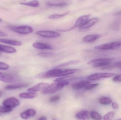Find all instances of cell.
<instances>
[{"mask_svg":"<svg viewBox=\"0 0 121 120\" xmlns=\"http://www.w3.org/2000/svg\"><path fill=\"white\" fill-rule=\"evenodd\" d=\"M99 85V84H89L86 86L85 87V89L86 91L90 90V89H94L95 87H96Z\"/></svg>","mask_w":121,"mask_h":120,"instance_id":"d6a6232c","label":"cell"},{"mask_svg":"<svg viewBox=\"0 0 121 120\" xmlns=\"http://www.w3.org/2000/svg\"><path fill=\"white\" fill-rule=\"evenodd\" d=\"M101 37V36L98 34H91L87 35L83 38L84 41L86 42H93L98 39Z\"/></svg>","mask_w":121,"mask_h":120,"instance_id":"e0dca14e","label":"cell"},{"mask_svg":"<svg viewBox=\"0 0 121 120\" xmlns=\"http://www.w3.org/2000/svg\"><path fill=\"white\" fill-rule=\"evenodd\" d=\"M0 81L6 83H13L16 81V77L12 75L0 72Z\"/></svg>","mask_w":121,"mask_h":120,"instance_id":"ba28073f","label":"cell"},{"mask_svg":"<svg viewBox=\"0 0 121 120\" xmlns=\"http://www.w3.org/2000/svg\"><path fill=\"white\" fill-rule=\"evenodd\" d=\"M49 85L47 83H40L37 84L33 87L29 88L27 90L29 92H35L39 91H43L46 87Z\"/></svg>","mask_w":121,"mask_h":120,"instance_id":"9c48e42d","label":"cell"},{"mask_svg":"<svg viewBox=\"0 0 121 120\" xmlns=\"http://www.w3.org/2000/svg\"><path fill=\"white\" fill-rule=\"evenodd\" d=\"M33 47L39 49H53V48L48 44L41 42H35L33 44Z\"/></svg>","mask_w":121,"mask_h":120,"instance_id":"2e32d148","label":"cell"},{"mask_svg":"<svg viewBox=\"0 0 121 120\" xmlns=\"http://www.w3.org/2000/svg\"><path fill=\"white\" fill-rule=\"evenodd\" d=\"M69 12H66L63 14H53V15H51L49 16V18L52 19H59L60 18L64 17L65 15H67V14L69 13Z\"/></svg>","mask_w":121,"mask_h":120,"instance_id":"4316f807","label":"cell"},{"mask_svg":"<svg viewBox=\"0 0 121 120\" xmlns=\"http://www.w3.org/2000/svg\"><path fill=\"white\" fill-rule=\"evenodd\" d=\"M0 42L13 46H20L22 44V43L20 42L7 39H0Z\"/></svg>","mask_w":121,"mask_h":120,"instance_id":"44dd1931","label":"cell"},{"mask_svg":"<svg viewBox=\"0 0 121 120\" xmlns=\"http://www.w3.org/2000/svg\"><path fill=\"white\" fill-rule=\"evenodd\" d=\"M0 32H1V31H0Z\"/></svg>","mask_w":121,"mask_h":120,"instance_id":"7dc6e473","label":"cell"},{"mask_svg":"<svg viewBox=\"0 0 121 120\" xmlns=\"http://www.w3.org/2000/svg\"><path fill=\"white\" fill-rule=\"evenodd\" d=\"M112 73H97L91 75L88 77V79L90 80H96L103 78H109L115 75Z\"/></svg>","mask_w":121,"mask_h":120,"instance_id":"5b68a950","label":"cell"},{"mask_svg":"<svg viewBox=\"0 0 121 120\" xmlns=\"http://www.w3.org/2000/svg\"><path fill=\"white\" fill-rule=\"evenodd\" d=\"M9 66L8 64L0 62V70H6L9 68Z\"/></svg>","mask_w":121,"mask_h":120,"instance_id":"1f68e13d","label":"cell"},{"mask_svg":"<svg viewBox=\"0 0 121 120\" xmlns=\"http://www.w3.org/2000/svg\"><path fill=\"white\" fill-rule=\"evenodd\" d=\"M2 19H0V22H2Z\"/></svg>","mask_w":121,"mask_h":120,"instance_id":"7bdbcfd3","label":"cell"},{"mask_svg":"<svg viewBox=\"0 0 121 120\" xmlns=\"http://www.w3.org/2000/svg\"><path fill=\"white\" fill-rule=\"evenodd\" d=\"M60 90L59 82H56L49 84L42 93L44 94H50Z\"/></svg>","mask_w":121,"mask_h":120,"instance_id":"3957f363","label":"cell"},{"mask_svg":"<svg viewBox=\"0 0 121 120\" xmlns=\"http://www.w3.org/2000/svg\"><path fill=\"white\" fill-rule=\"evenodd\" d=\"M38 120H47V118L45 116H43L39 118Z\"/></svg>","mask_w":121,"mask_h":120,"instance_id":"60d3db41","label":"cell"},{"mask_svg":"<svg viewBox=\"0 0 121 120\" xmlns=\"http://www.w3.org/2000/svg\"></svg>","mask_w":121,"mask_h":120,"instance_id":"c3c4849f","label":"cell"},{"mask_svg":"<svg viewBox=\"0 0 121 120\" xmlns=\"http://www.w3.org/2000/svg\"><path fill=\"white\" fill-rule=\"evenodd\" d=\"M60 97L59 96H55L52 97V98H50V101L52 102V103H53V102L57 101L60 99Z\"/></svg>","mask_w":121,"mask_h":120,"instance_id":"e575fe53","label":"cell"},{"mask_svg":"<svg viewBox=\"0 0 121 120\" xmlns=\"http://www.w3.org/2000/svg\"><path fill=\"white\" fill-rule=\"evenodd\" d=\"M13 109L9 107L4 106H0V113H8L10 112Z\"/></svg>","mask_w":121,"mask_h":120,"instance_id":"f1b7e54d","label":"cell"},{"mask_svg":"<svg viewBox=\"0 0 121 120\" xmlns=\"http://www.w3.org/2000/svg\"><path fill=\"white\" fill-rule=\"evenodd\" d=\"M1 95H2V94H1V93L0 92V98L1 97Z\"/></svg>","mask_w":121,"mask_h":120,"instance_id":"b9f144b4","label":"cell"},{"mask_svg":"<svg viewBox=\"0 0 121 120\" xmlns=\"http://www.w3.org/2000/svg\"><path fill=\"white\" fill-rule=\"evenodd\" d=\"M3 104V106L13 109V108L18 106L20 105V102L15 97H11L4 101Z\"/></svg>","mask_w":121,"mask_h":120,"instance_id":"52a82bcc","label":"cell"},{"mask_svg":"<svg viewBox=\"0 0 121 120\" xmlns=\"http://www.w3.org/2000/svg\"><path fill=\"white\" fill-rule=\"evenodd\" d=\"M99 19L97 18H94L88 20L83 25L79 27L80 29H86L89 28L95 24L99 21Z\"/></svg>","mask_w":121,"mask_h":120,"instance_id":"4fadbf2b","label":"cell"},{"mask_svg":"<svg viewBox=\"0 0 121 120\" xmlns=\"http://www.w3.org/2000/svg\"><path fill=\"white\" fill-rule=\"evenodd\" d=\"M79 62V61L77 60H73L71 61H69V62H67L65 63H62L59 65L58 67H64L65 66H68L70 65H74V64H77Z\"/></svg>","mask_w":121,"mask_h":120,"instance_id":"f546056e","label":"cell"},{"mask_svg":"<svg viewBox=\"0 0 121 120\" xmlns=\"http://www.w3.org/2000/svg\"><path fill=\"white\" fill-rule=\"evenodd\" d=\"M36 114V111L32 108L28 109L20 114V116L22 119L27 120L30 118L34 117Z\"/></svg>","mask_w":121,"mask_h":120,"instance_id":"30bf717a","label":"cell"},{"mask_svg":"<svg viewBox=\"0 0 121 120\" xmlns=\"http://www.w3.org/2000/svg\"><path fill=\"white\" fill-rule=\"evenodd\" d=\"M7 36V34L2 32H0V36Z\"/></svg>","mask_w":121,"mask_h":120,"instance_id":"ab89813d","label":"cell"},{"mask_svg":"<svg viewBox=\"0 0 121 120\" xmlns=\"http://www.w3.org/2000/svg\"><path fill=\"white\" fill-rule=\"evenodd\" d=\"M116 68V66H115V65H114L111 66H106V67H104L101 69L102 70H110Z\"/></svg>","mask_w":121,"mask_h":120,"instance_id":"8d00e7d4","label":"cell"},{"mask_svg":"<svg viewBox=\"0 0 121 120\" xmlns=\"http://www.w3.org/2000/svg\"><path fill=\"white\" fill-rule=\"evenodd\" d=\"M90 15H82L76 21L74 26L72 28H75L77 27H80L85 23L86 21L88 20L90 17Z\"/></svg>","mask_w":121,"mask_h":120,"instance_id":"5bb4252c","label":"cell"},{"mask_svg":"<svg viewBox=\"0 0 121 120\" xmlns=\"http://www.w3.org/2000/svg\"><path fill=\"white\" fill-rule=\"evenodd\" d=\"M115 113L114 112H110L104 116V120H112L114 117Z\"/></svg>","mask_w":121,"mask_h":120,"instance_id":"83f0119b","label":"cell"},{"mask_svg":"<svg viewBox=\"0 0 121 120\" xmlns=\"http://www.w3.org/2000/svg\"><path fill=\"white\" fill-rule=\"evenodd\" d=\"M121 46V41L115 42L108 43L104 44L99 46H97L95 48L97 50H108L114 49Z\"/></svg>","mask_w":121,"mask_h":120,"instance_id":"7a4b0ae2","label":"cell"},{"mask_svg":"<svg viewBox=\"0 0 121 120\" xmlns=\"http://www.w3.org/2000/svg\"><path fill=\"white\" fill-rule=\"evenodd\" d=\"M30 85L28 83H19L12 85H8L5 87V89L8 90H13L27 87Z\"/></svg>","mask_w":121,"mask_h":120,"instance_id":"7c38bea8","label":"cell"},{"mask_svg":"<svg viewBox=\"0 0 121 120\" xmlns=\"http://www.w3.org/2000/svg\"><path fill=\"white\" fill-rule=\"evenodd\" d=\"M38 55L39 56L42 57H51L53 55V54L52 53H45V52H43V53H39L38 54Z\"/></svg>","mask_w":121,"mask_h":120,"instance_id":"836d02e7","label":"cell"},{"mask_svg":"<svg viewBox=\"0 0 121 120\" xmlns=\"http://www.w3.org/2000/svg\"><path fill=\"white\" fill-rule=\"evenodd\" d=\"M99 102L102 105H107L111 103L112 101L111 99L108 97H104L100 99Z\"/></svg>","mask_w":121,"mask_h":120,"instance_id":"cb8c5ba5","label":"cell"},{"mask_svg":"<svg viewBox=\"0 0 121 120\" xmlns=\"http://www.w3.org/2000/svg\"><path fill=\"white\" fill-rule=\"evenodd\" d=\"M90 82L88 81H83L80 82L74 83L72 85V87L74 89H79L86 86L89 84Z\"/></svg>","mask_w":121,"mask_h":120,"instance_id":"ac0fdd59","label":"cell"},{"mask_svg":"<svg viewBox=\"0 0 121 120\" xmlns=\"http://www.w3.org/2000/svg\"><path fill=\"white\" fill-rule=\"evenodd\" d=\"M38 94L35 92H29L28 93H22L19 94L21 98L33 99L37 96Z\"/></svg>","mask_w":121,"mask_h":120,"instance_id":"d6986e66","label":"cell"},{"mask_svg":"<svg viewBox=\"0 0 121 120\" xmlns=\"http://www.w3.org/2000/svg\"><path fill=\"white\" fill-rule=\"evenodd\" d=\"M20 4L32 7H37L39 6V1L37 0L32 1L30 2H26V3H21Z\"/></svg>","mask_w":121,"mask_h":120,"instance_id":"603a6c76","label":"cell"},{"mask_svg":"<svg viewBox=\"0 0 121 120\" xmlns=\"http://www.w3.org/2000/svg\"><path fill=\"white\" fill-rule=\"evenodd\" d=\"M62 70L60 69H55L50 70L45 73L43 77L45 78L59 77V75Z\"/></svg>","mask_w":121,"mask_h":120,"instance_id":"8fae6325","label":"cell"},{"mask_svg":"<svg viewBox=\"0 0 121 120\" xmlns=\"http://www.w3.org/2000/svg\"><path fill=\"white\" fill-rule=\"evenodd\" d=\"M90 116L92 119L94 120H101L102 119L101 116L97 112L92 111L90 113Z\"/></svg>","mask_w":121,"mask_h":120,"instance_id":"d4e9b609","label":"cell"},{"mask_svg":"<svg viewBox=\"0 0 121 120\" xmlns=\"http://www.w3.org/2000/svg\"><path fill=\"white\" fill-rule=\"evenodd\" d=\"M12 29L16 32L21 34H27L33 32V29L31 27L28 26H21L13 27Z\"/></svg>","mask_w":121,"mask_h":120,"instance_id":"8992f818","label":"cell"},{"mask_svg":"<svg viewBox=\"0 0 121 120\" xmlns=\"http://www.w3.org/2000/svg\"><path fill=\"white\" fill-rule=\"evenodd\" d=\"M1 115V114L0 113V116Z\"/></svg>","mask_w":121,"mask_h":120,"instance_id":"f6af8a7d","label":"cell"},{"mask_svg":"<svg viewBox=\"0 0 121 120\" xmlns=\"http://www.w3.org/2000/svg\"><path fill=\"white\" fill-rule=\"evenodd\" d=\"M55 120V119H53V120Z\"/></svg>","mask_w":121,"mask_h":120,"instance_id":"ee69618b","label":"cell"},{"mask_svg":"<svg viewBox=\"0 0 121 120\" xmlns=\"http://www.w3.org/2000/svg\"><path fill=\"white\" fill-rule=\"evenodd\" d=\"M0 51L5 53H15L16 51V50L13 47L0 44Z\"/></svg>","mask_w":121,"mask_h":120,"instance_id":"ffe728a7","label":"cell"},{"mask_svg":"<svg viewBox=\"0 0 121 120\" xmlns=\"http://www.w3.org/2000/svg\"><path fill=\"white\" fill-rule=\"evenodd\" d=\"M36 34L38 36L48 38H56L60 36L59 32L52 31H39L36 32Z\"/></svg>","mask_w":121,"mask_h":120,"instance_id":"277c9868","label":"cell"},{"mask_svg":"<svg viewBox=\"0 0 121 120\" xmlns=\"http://www.w3.org/2000/svg\"><path fill=\"white\" fill-rule=\"evenodd\" d=\"M113 81L114 82L121 81V74L115 76L113 79Z\"/></svg>","mask_w":121,"mask_h":120,"instance_id":"d590c367","label":"cell"},{"mask_svg":"<svg viewBox=\"0 0 121 120\" xmlns=\"http://www.w3.org/2000/svg\"><path fill=\"white\" fill-rule=\"evenodd\" d=\"M121 120V119H119V120Z\"/></svg>","mask_w":121,"mask_h":120,"instance_id":"bcb514c9","label":"cell"},{"mask_svg":"<svg viewBox=\"0 0 121 120\" xmlns=\"http://www.w3.org/2000/svg\"><path fill=\"white\" fill-rule=\"evenodd\" d=\"M115 65L116 68H118L121 69V62L116 63Z\"/></svg>","mask_w":121,"mask_h":120,"instance_id":"f35d334b","label":"cell"},{"mask_svg":"<svg viewBox=\"0 0 121 120\" xmlns=\"http://www.w3.org/2000/svg\"><path fill=\"white\" fill-rule=\"evenodd\" d=\"M73 77H60L57 78L54 80L56 82H67L68 80L72 79Z\"/></svg>","mask_w":121,"mask_h":120,"instance_id":"4dcf8cb0","label":"cell"},{"mask_svg":"<svg viewBox=\"0 0 121 120\" xmlns=\"http://www.w3.org/2000/svg\"><path fill=\"white\" fill-rule=\"evenodd\" d=\"M112 108L114 110H117L119 108V105L116 102H114L112 104Z\"/></svg>","mask_w":121,"mask_h":120,"instance_id":"74e56055","label":"cell"},{"mask_svg":"<svg viewBox=\"0 0 121 120\" xmlns=\"http://www.w3.org/2000/svg\"><path fill=\"white\" fill-rule=\"evenodd\" d=\"M48 6H56V7L64 8L68 5V4L65 2L59 3H48L47 4Z\"/></svg>","mask_w":121,"mask_h":120,"instance_id":"484cf974","label":"cell"},{"mask_svg":"<svg viewBox=\"0 0 121 120\" xmlns=\"http://www.w3.org/2000/svg\"><path fill=\"white\" fill-rule=\"evenodd\" d=\"M79 70L77 69H69V70H61L60 74L59 75L60 77H64V76H67L69 75L72 74L73 73H75Z\"/></svg>","mask_w":121,"mask_h":120,"instance_id":"7402d4cb","label":"cell"},{"mask_svg":"<svg viewBox=\"0 0 121 120\" xmlns=\"http://www.w3.org/2000/svg\"><path fill=\"white\" fill-rule=\"evenodd\" d=\"M113 60L112 58H99L93 59L87 63L89 65H92L95 67H104L108 66Z\"/></svg>","mask_w":121,"mask_h":120,"instance_id":"6da1fadb","label":"cell"},{"mask_svg":"<svg viewBox=\"0 0 121 120\" xmlns=\"http://www.w3.org/2000/svg\"><path fill=\"white\" fill-rule=\"evenodd\" d=\"M76 117L79 120H89L90 118L89 112L87 111H82L76 114Z\"/></svg>","mask_w":121,"mask_h":120,"instance_id":"9a60e30c","label":"cell"}]
</instances>
